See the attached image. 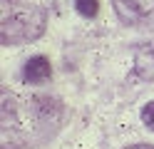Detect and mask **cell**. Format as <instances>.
<instances>
[{
	"mask_svg": "<svg viewBox=\"0 0 154 149\" xmlns=\"http://www.w3.org/2000/svg\"><path fill=\"white\" fill-rule=\"evenodd\" d=\"M50 75H52V67H50V62H47L42 55L30 57V60L25 62V67H23V79H25V82H30V85L47 82Z\"/></svg>",
	"mask_w": 154,
	"mask_h": 149,
	"instance_id": "cell-1",
	"label": "cell"
},
{
	"mask_svg": "<svg viewBox=\"0 0 154 149\" xmlns=\"http://www.w3.org/2000/svg\"><path fill=\"white\" fill-rule=\"evenodd\" d=\"M114 8L124 20H137L154 10V0H114Z\"/></svg>",
	"mask_w": 154,
	"mask_h": 149,
	"instance_id": "cell-2",
	"label": "cell"
},
{
	"mask_svg": "<svg viewBox=\"0 0 154 149\" xmlns=\"http://www.w3.org/2000/svg\"><path fill=\"white\" fill-rule=\"evenodd\" d=\"M75 8L82 17H94L100 10V0H75Z\"/></svg>",
	"mask_w": 154,
	"mask_h": 149,
	"instance_id": "cell-3",
	"label": "cell"
},
{
	"mask_svg": "<svg viewBox=\"0 0 154 149\" xmlns=\"http://www.w3.org/2000/svg\"><path fill=\"white\" fill-rule=\"evenodd\" d=\"M142 122L154 132V102H147L142 107Z\"/></svg>",
	"mask_w": 154,
	"mask_h": 149,
	"instance_id": "cell-4",
	"label": "cell"
},
{
	"mask_svg": "<svg viewBox=\"0 0 154 149\" xmlns=\"http://www.w3.org/2000/svg\"><path fill=\"white\" fill-rule=\"evenodd\" d=\"M124 149H154L152 144H129V147H124Z\"/></svg>",
	"mask_w": 154,
	"mask_h": 149,
	"instance_id": "cell-5",
	"label": "cell"
}]
</instances>
